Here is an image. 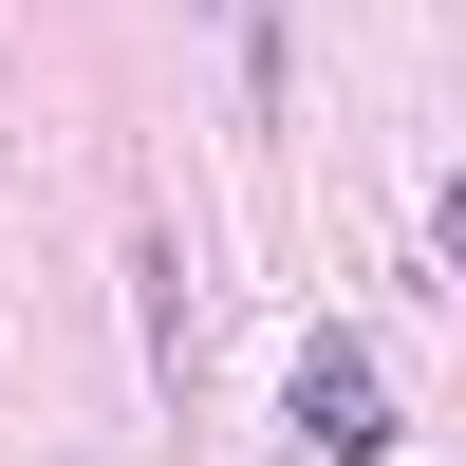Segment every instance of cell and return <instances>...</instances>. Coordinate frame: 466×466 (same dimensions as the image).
<instances>
[{
	"mask_svg": "<svg viewBox=\"0 0 466 466\" xmlns=\"http://www.w3.org/2000/svg\"><path fill=\"white\" fill-rule=\"evenodd\" d=\"M131 318H149V392L187 410V392H206V355H187V261H168V243H131Z\"/></svg>",
	"mask_w": 466,
	"mask_h": 466,
	"instance_id": "6da1fadb",
	"label": "cell"
}]
</instances>
